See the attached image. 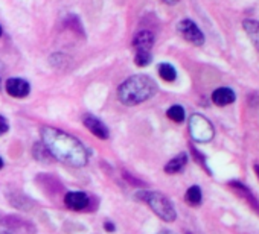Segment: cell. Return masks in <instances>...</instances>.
<instances>
[{"label":"cell","mask_w":259,"mask_h":234,"mask_svg":"<svg viewBox=\"0 0 259 234\" xmlns=\"http://www.w3.org/2000/svg\"><path fill=\"white\" fill-rule=\"evenodd\" d=\"M159 75H160L162 79L166 81V82H172V81H176V78H177L176 69H174L171 64H166V63L159 66Z\"/></svg>","instance_id":"cell-15"},{"label":"cell","mask_w":259,"mask_h":234,"mask_svg":"<svg viewBox=\"0 0 259 234\" xmlns=\"http://www.w3.org/2000/svg\"><path fill=\"white\" fill-rule=\"evenodd\" d=\"M186 163H188V155H186L185 152H182V154H179L176 158H172L171 161L166 163L165 172H166V173H171V175H172V173H179V172H182V170L185 169Z\"/></svg>","instance_id":"cell-12"},{"label":"cell","mask_w":259,"mask_h":234,"mask_svg":"<svg viewBox=\"0 0 259 234\" xmlns=\"http://www.w3.org/2000/svg\"><path fill=\"white\" fill-rule=\"evenodd\" d=\"M189 133L191 137L198 143H207L213 139L215 131L213 125L201 114H194L189 119Z\"/></svg>","instance_id":"cell-4"},{"label":"cell","mask_w":259,"mask_h":234,"mask_svg":"<svg viewBox=\"0 0 259 234\" xmlns=\"http://www.w3.org/2000/svg\"><path fill=\"white\" fill-rule=\"evenodd\" d=\"M0 35H2V28H0Z\"/></svg>","instance_id":"cell-25"},{"label":"cell","mask_w":259,"mask_h":234,"mask_svg":"<svg viewBox=\"0 0 259 234\" xmlns=\"http://www.w3.org/2000/svg\"><path fill=\"white\" fill-rule=\"evenodd\" d=\"M7 93L13 97H26L31 91V85L28 81L22 78H11L5 84Z\"/></svg>","instance_id":"cell-6"},{"label":"cell","mask_w":259,"mask_h":234,"mask_svg":"<svg viewBox=\"0 0 259 234\" xmlns=\"http://www.w3.org/2000/svg\"><path fill=\"white\" fill-rule=\"evenodd\" d=\"M84 125H85V128H87L92 134H95L98 139H102V140L108 139V128H107L99 119H96L95 115H92V114L84 115Z\"/></svg>","instance_id":"cell-7"},{"label":"cell","mask_w":259,"mask_h":234,"mask_svg":"<svg viewBox=\"0 0 259 234\" xmlns=\"http://www.w3.org/2000/svg\"><path fill=\"white\" fill-rule=\"evenodd\" d=\"M177 29H179L180 35H182L186 41L192 43L194 46H201V44L204 43V35H203V32L200 31V28H198L192 20H189V19L182 20V22L179 23Z\"/></svg>","instance_id":"cell-5"},{"label":"cell","mask_w":259,"mask_h":234,"mask_svg":"<svg viewBox=\"0 0 259 234\" xmlns=\"http://www.w3.org/2000/svg\"><path fill=\"white\" fill-rule=\"evenodd\" d=\"M159 234H174V232H171V231H162V232H159Z\"/></svg>","instance_id":"cell-23"},{"label":"cell","mask_w":259,"mask_h":234,"mask_svg":"<svg viewBox=\"0 0 259 234\" xmlns=\"http://www.w3.org/2000/svg\"><path fill=\"white\" fill-rule=\"evenodd\" d=\"M104 226H105V229H107L108 232L114 231V225H113V223H110V222H105V223H104Z\"/></svg>","instance_id":"cell-20"},{"label":"cell","mask_w":259,"mask_h":234,"mask_svg":"<svg viewBox=\"0 0 259 234\" xmlns=\"http://www.w3.org/2000/svg\"><path fill=\"white\" fill-rule=\"evenodd\" d=\"M166 115L169 117L171 121L180 124V122L185 121V109H183V106H180V105H172V106L168 109Z\"/></svg>","instance_id":"cell-16"},{"label":"cell","mask_w":259,"mask_h":234,"mask_svg":"<svg viewBox=\"0 0 259 234\" xmlns=\"http://www.w3.org/2000/svg\"><path fill=\"white\" fill-rule=\"evenodd\" d=\"M236 99L235 96V91L232 88H227V87H221V88H217L213 93H212V102L218 106H226V105H230L233 103Z\"/></svg>","instance_id":"cell-9"},{"label":"cell","mask_w":259,"mask_h":234,"mask_svg":"<svg viewBox=\"0 0 259 234\" xmlns=\"http://www.w3.org/2000/svg\"><path fill=\"white\" fill-rule=\"evenodd\" d=\"M135 63L141 67H145L151 63V53L150 52H136V58H135Z\"/></svg>","instance_id":"cell-17"},{"label":"cell","mask_w":259,"mask_h":234,"mask_svg":"<svg viewBox=\"0 0 259 234\" xmlns=\"http://www.w3.org/2000/svg\"><path fill=\"white\" fill-rule=\"evenodd\" d=\"M186 202L192 207H197L201 204V199H203V195H201V189L198 186H192L188 189L186 192Z\"/></svg>","instance_id":"cell-14"},{"label":"cell","mask_w":259,"mask_h":234,"mask_svg":"<svg viewBox=\"0 0 259 234\" xmlns=\"http://www.w3.org/2000/svg\"><path fill=\"white\" fill-rule=\"evenodd\" d=\"M242 28H244L247 37L250 38V41L259 50V22H256V20H245L242 23Z\"/></svg>","instance_id":"cell-11"},{"label":"cell","mask_w":259,"mask_h":234,"mask_svg":"<svg viewBox=\"0 0 259 234\" xmlns=\"http://www.w3.org/2000/svg\"><path fill=\"white\" fill-rule=\"evenodd\" d=\"M254 172H256V175L259 177V164H254Z\"/></svg>","instance_id":"cell-22"},{"label":"cell","mask_w":259,"mask_h":234,"mask_svg":"<svg viewBox=\"0 0 259 234\" xmlns=\"http://www.w3.org/2000/svg\"><path fill=\"white\" fill-rule=\"evenodd\" d=\"M43 145L49 149L54 158L67 163L75 167H82L87 164L89 155L81 142L70 134H66L55 128H43L41 131Z\"/></svg>","instance_id":"cell-1"},{"label":"cell","mask_w":259,"mask_h":234,"mask_svg":"<svg viewBox=\"0 0 259 234\" xmlns=\"http://www.w3.org/2000/svg\"><path fill=\"white\" fill-rule=\"evenodd\" d=\"M138 198L145 201L151 210L165 222H174L177 217L176 208L172 205V202L162 193L159 192H141L138 193Z\"/></svg>","instance_id":"cell-3"},{"label":"cell","mask_w":259,"mask_h":234,"mask_svg":"<svg viewBox=\"0 0 259 234\" xmlns=\"http://www.w3.org/2000/svg\"><path fill=\"white\" fill-rule=\"evenodd\" d=\"M64 204L75 211L84 210L89 205V196L84 192H69L64 196Z\"/></svg>","instance_id":"cell-8"},{"label":"cell","mask_w":259,"mask_h":234,"mask_svg":"<svg viewBox=\"0 0 259 234\" xmlns=\"http://www.w3.org/2000/svg\"><path fill=\"white\" fill-rule=\"evenodd\" d=\"M8 130H10L8 121L5 119V117H4V115H0V136H4V134H7V133H8Z\"/></svg>","instance_id":"cell-18"},{"label":"cell","mask_w":259,"mask_h":234,"mask_svg":"<svg viewBox=\"0 0 259 234\" xmlns=\"http://www.w3.org/2000/svg\"><path fill=\"white\" fill-rule=\"evenodd\" d=\"M2 167H4V160L0 158V169H2Z\"/></svg>","instance_id":"cell-24"},{"label":"cell","mask_w":259,"mask_h":234,"mask_svg":"<svg viewBox=\"0 0 259 234\" xmlns=\"http://www.w3.org/2000/svg\"><path fill=\"white\" fill-rule=\"evenodd\" d=\"M230 186L239 193V195H242L247 201H248V204L250 205H253L254 208H259V204H257V199L250 193V190L244 186V184H241V183H236V181H233V183H230Z\"/></svg>","instance_id":"cell-13"},{"label":"cell","mask_w":259,"mask_h":234,"mask_svg":"<svg viewBox=\"0 0 259 234\" xmlns=\"http://www.w3.org/2000/svg\"><path fill=\"white\" fill-rule=\"evenodd\" d=\"M0 234H14V232L11 231V228H10L8 225L4 223L2 219H0Z\"/></svg>","instance_id":"cell-19"},{"label":"cell","mask_w":259,"mask_h":234,"mask_svg":"<svg viewBox=\"0 0 259 234\" xmlns=\"http://www.w3.org/2000/svg\"><path fill=\"white\" fill-rule=\"evenodd\" d=\"M162 2H165L166 5H176L179 0H162Z\"/></svg>","instance_id":"cell-21"},{"label":"cell","mask_w":259,"mask_h":234,"mask_svg":"<svg viewBox=\"0 0 259 234\" xmlns=\"http://www.w3.org/2000/svg\"><path fill=\"white\" fill-rule=\"evenodd\" d=\"M154 44V35L150 31H141L133 40V46L138 52H150Z\"/></svg>","instance_id":"cell-10"},{"label":"cell","mask_w":259,"mask_h":234,"mask_svg":"<svg viewBox=\"0 0 259 234\" xmlns=\"http://www.w3.org/2000/svg\"><path fill=\"white\" fill-rule=\"evenodd\" d=\"M157 91L156 82L147 75H136L120 84L117 97L125 105H139L151 99Z\"/></svg>","instance_id":"cell-2"}]
</instances>
